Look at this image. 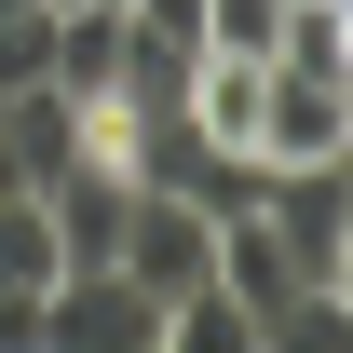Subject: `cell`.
Returning a JSON list of instances; mask_svg holds the SVG:
<instances>
[{"label":"cell","instance_id":"6da1fadb","mask_svg":"<svg viewBox=\"0 0 353 353\" xmlns=\"http://www.w3.org/2000/svg\"><path fill=\"white\" fill-rule=\"evenodd\" d=\"M150 340H163V299L136 272H54L28 326V353H150Z\"/></svg>","mask_w":353,"mask_h":353},{"label":"cell","instance_id":"7a4b0ae2","mask_svg":"<svg viewBox=\"0 0 353 353\" xmlns=\"http://www.w3.org/2000/svg\"><path fill=\"white\" fill-rule=\"evenodd\" d=\"M259 176H326L353 163V95L340 82H312V68H259Z\"/></svg>","mask_w":353,"mask_h":353},{"label":"cell","instance_id":"3957f363","mask_svg":"<svg viewBox=\"0 0 353 353\" xmlns=\"http://www.w3.org/2000/svg\"><path fill=\"white\" fill-rule=\"evenodd\" d=\"M41 218H54V259H68V272H109V259H123V218H136V163L82 136V150L41 176Z\"/></svg>","mask_w":353,"mask_h":353},{"label":"cell","instance_id":"277c9868","mask_svg":"<svg viewBox=\"0 0 353 353\" xmlns=\"http://www.w3.org/2000/svg\"><path fill=\"white\" fill-rule=\"evenodd\" d=\"M41 82L68 95V109H123L136 95V14L123 0H54V54H41Z\"/></svg>","mask_w":353,"mask_h":353},{"label":"cell","instance_id":"5b68a950","mask_svg":"<svg viewBox=\"0 0 353 353\" xmlns=\"http://www.w3.org/2000/svg\"><path fill=\"white\" fill-rule=\"evenodd\" d=\"M109 272H136L150 299H190V285L218 272V218H204V204H176V190H136L123 259H109Z\"/></svg>","mask_w":353,"mask_h":353},{"label":"cell","instance_id":"8992f818","mask_svg":"<svg viewBox=\"0 0 353 353\" xmlns=\"http://www.w3.org/2000/svg\"><path fill=\"white\" fill-rule=\"evenodd\" d=\"M150 353H259V312H245L218 272H204L190 299H163V340H150Z\"/></svg>","mask_w":353,"mask_h":353},{"label":"cell","instance_id":"52a82bcc","mask_svg":"<svg viewBox=\"0 0 353 353\" xmlns=\"http://www.w3.org/2000/svg\"><path fill=\"white\" fill-rule=\"evenodd\" d=\"M54 218H41V190H0V285H54Z\"/></svg>","mask_w":353,"mask_h":353},{"label":"cell","instance_id":"ba28073f","mask_svg":"<svg viewBox=\"0 0 353 353\" xmlns=\"http://www.w3.org/2000/svg\"><path fill=\"white\" fill-rule=\"evenodd\" d=\"M272 28H285V0H204V41L190 54H272Z\"/></svg>","mask_w":353,"mask_h":353},{"label":"cell","instance_id":"9c48e42d","mask_svg":"<svg viewBox=\"0 0 353 353\" xmlns=\"http://www.w3.org/2000/svg\"><path fill=\"white\" fill-rule=\"evenodd\" d=\"M0 190H14V176H0Z\"/></svg>","mask_w":353,"mask_h":353}]
</instances>
